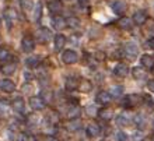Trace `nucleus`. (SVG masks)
Listing matches in <instances>:
<instances>
[{
  "label": "nucleus",
  "instance_id": "1",
  "mask_svg": "<svg viewBox=\"0 0 154 141\" xmlns=\"http://www.w3.org/2000/svg\"><path fill=\"white\" fill-rule=\"evenodd\" d=\"M62 60H63L65 64H74L79 60V55L72 49H67V50L62 53Z\"/></svg>",
  "mask_w": 154,
  "mask_h": 141
},
{
  "label": "nucleus",
  "instance_id": "2",
  "mask_svg": "<svg viewBox=\"0 0 154 141\" xmlns=\"http://www.w3.org/2000/svg\"><path fill=\"white\" fill-rule=\"evenodd\" d=\"M21 48L25 53H31L35 49V40H34L32 36L25 35L23 39H21Z\"/></svg>",
  "mask_w": 154,
  "mask_h": 141
},
{
  "label": "nucleus",
  "instance_id": "3",
  "mask_svg": "<svg viewBox=\"0 0 154 141\" xmlns=\"http://www.w3.org/2000/svg\"><path fill=\"white\" fill-rule=\"evenodd\" d=\"M123 53H125V57L128 59V60H134L136 57H137V55H139V49H137V46L136 45H133V44H128L125 46V49H123Z\"/></svg>",
  "mask_w": 154,
  "mask_h": 141
},
{
  "label": "nucleus",
  "instance_id": "4",
  "mask_svg": "<svg viewBox=\"0 0 154 141\" xmlns=\"http://www.w3.org/2000/svg\"><path fill=\"white\" fill-rule=\"evenodd\" d=\"M140 102V97L136 95V94H130V95H126L123 98V104L122 105L125 106L126 109H130V108H134Z\"/></svg>",
  "mask_w": 154,
  "mask_h": 141
},
{
  "label": "nucleus",
  "instance_id": "5",
  "mask_svg": "<svg viewBox=\"0 0 154 141\" xmlns=\"http://www.w3.org/2000/svg\"><path fill=\"white\" fill-rule=\"evenodd\" d=\"M35 36H37V40H38V42H41V44H46V42L51 39L52 34H51V31H49L48 28L42 27V28H39V29L37 31Z\"/></svg>",
  "mask_w": 154,
  "mask_h": 141
},
{
  "label": "nucleus",
  "instance_id": "6",
  "mask_svg": "<svg viewBox=\"0 0 154 141\" xmlns=\"http://www.w3.org/2000/svg\"><path fill=\"white\" fill-rule=\"evenodd\" d=\"M29 106L34 110H42L46 106V102L42 99L41 97H31L29 98Z\"/></svg>",
  "mask_w": 154,
  "mask_h": 141
},
{
  "label": "nucleus",
  "instance_id": "7",
  "mask_svg": "<svg viewBox=\"0 0 154 141\" xmlns=\"http://www.w3.org/2000/svg\"><path fill=\"white\" fill-rule=\"evenodd\" d=\"M48 8H49V13H51V14L57 16V14H60L62 8H63V4H62L60 0H51L48 3Z\"/></svg>",
  "mask_w": 154,
  "mask_h": 141
},
{
  "label": "nucleus",
  "instance_id": "8",
  "mask_svg": "<svg viewBox=\"0 0 154 141\" xmlns=\"http://www.w3.org/2000/svg\"><path fill=\"white\" fill-rule=\"evenodd\" d=\"M97 102L104 106L109 105L111 102H112V95H111L108 91H100V92L97 94Z\"/></svg>",
  "mask_w": 154,
  "mask_h": 141
},
{
  "label": "nucleus",
  "instance_id": "9",
  "mask_svg": "<svg viewBox=\"0 0 154 141\" xmlns=\"http://www.w3.org/2000/svg\"><path fill=\"white\" fill-rule=\"evenodd\" d=\"M111 8H112V11H114L116 16H123L128 7H126L125 2H122V0H116V2H114V3H112Z\"/></svg>",
  "mask_w": 154,
  "mask_h": 141
},
{
  "label": "nucleus",
  "instance_id": "10",
  "mask_svg": "<svg viewBox=\"0 0 154 141\" xmlns=\"http://www.w3.org/2000/svg\"><path fill=\"white\" fill-rule=\"evenodd\" d=\"M0 89H2L3 92L11 94V92H14V89H16V84H14L11 80L4 78V80H0Z\"/></svg>",
  "mask_w": 154,
  "mask_h": 141
},
{
  "label": "nucleus",
  "instance_id": "11",
  "mask_svg": "<svg viewBox=\"0 0 154 141\" xmlns=\"http://www.w3.org/2000/svg\"><path fill=\"white\" fill-rule=\"evenodd\" d=\"M132 119H133V117L130 116L129 113L123 112V113H121V115L116 116V123L119 126H122V127H128V126L132 123Z\"/></svg>",
  "mask_w": 154,
  "mask_h": 141
},
{
  "label": "nucleus",
  "instance_id": "12",
  "mask_svg": "<svg viewBox=\"0 0 154 141\" xmlns=\"http://www.w3.org/2000/svg\"><path fill=\"white\" fill-rule=\"evenodd\" d=\"M129 66H126L125 63H118L116 66H115L114 69V74L116 77H121V78H123V77H126L128 74H129Z\"/></svg>",
  "mask_w": 154,
  "mask_h": 141
},
{
  "label": "nucleus",
  "instance_id": "13",
  "mask_svg": "<svg viewBox=\"0 0 154 141\" xmlns=\"http://www.w3.org/2000/svg\"><path fill=\"white\" fill-rule=\"evenodd\" d=\"M85 131H87V136H88L90 138H94V137H98V136H100L101 129H100V124H98V123H90V124L87 126Z\"/></svg>",
  "mask_w": 154,
  "mask_h": 141
},
{
  "label": "nucleus",
  "instance_id": "14",
  "mask_svg": "<svg viewBox=\"0 0 154 141\" xmlns=\"http://www.w3.org/2000/svg\"><path fill=\"white\" fill-rule=\"evenodd\" d=\"M147 20H149V17H147V14L144 11H136L133 14V18H132V21H133L134 24H137V25H143V24H146Z\"/></svg>",
  "mask_w": 154,
  "mask_h": 141
},
{
  "label": "nucleus",
  "instance_id": "15",
  "mask_svg": "<svg viewBox=\"0 0 154 141\" xmlns=\"http://www.w3.org/2000/svg\"><path fill=\"white\" fill-rule=\"evenodd\" d=\"M98 117L104 122H111L112 117H114V110L109 108H104L98 110Z\"/></svg>",
  "mask_w": 154,
  "mask_h": 141
},
{
  "label": "nucleus",
  "instance_id": "16",
  "mask_svg": "<svg viewBox=\"0 0 154 141\" xmlns=\"http://www.w3.org/2000/svg\"><path fill=\"white\" fill-rule=\"evenodd\" d=\"M81 115V110L79 108V105H70L69 109H67V113H66V116L69 120H73V119H79Z\"/></svg>",
  "mask_w": 154,
  "mask_h": 141
},
{
  "label": "nucleus",
  "instance_id": "17",
  "mask_svg": "<svg viewBox=\"0 0 154 141\" xmlns=\"http://www.w3.org/2000/svg\"><path fill=\"white\" fill-rule=\"evenodd\" d=\"M11 106L17 113H24L25 112V102L23 98H16V99L11 102Z\"/></svg>",
  "mask_w": 154,
  "mask_h": 141
},
{
  "label": "nucleus",
  "instance_id": "18",
  "mask_svg": "<svg viewBox=\"0 0 154 141\" xmlns=\"http://www.w3.org/2000/svg\"><path fill=\"white\" fill-rule=\"evenodd\" d=\"M4 20L7 21L8 27H11L13 22H14V20H17L16 10H13V8H7V10H4Z\"/></svg>",
  "mask_w": 154,
  "mask_h": 141
},
{
  "label": "nucleus",
  "instance_id": "19",
  "mask_svg": "<svg viewBox=\"0 0 154 141\" xmlns=\"http://www.w3.org/2000/svg\"><path fill=\"white\" fill-rule=\"evenodd\" d=\"M52 25H53V28H55V29L60 31V29H63L66 27V18H63V17H60L59 14H57V16L53 17Z\"/></svg>",
  "mask_w": 154,
  "mask_h": 141
},
{
  "label": "nucleus",
  "instance_id": "20",
  "mask_svg": "<svg viewBox=\"0 0 154 141\" xmlns=\"http://www.w3.org/2000/svg\"><path fill=\"white\" fill-rule=\"evenodd\" d=\"M79 82L80 80L74 76H70L66 78V89H69V91H73V89H77L79 88Z\"/></svg>",
  "mask_w": 154,
  "mask_h": 141
},
{
  "label": "nucleus",
  "instance_id": "21",
  "mask_svg": "<svg viewBox=\"0 0 154 141\" xmlns=\"http://www.w3.org/2000/svg\"><path fill=\"white\" fill-rule=\"evenodd\" d=\"M140 63H142L143 69H154V57L150 55H143Z\"/></svg>",
  "mask_w": 154,
  "mask_h": 141
},
{
  "label": "nucleus",
  "instance_id": "22",
  "mask_svg": "<svg viewBox=\"0 0 154 141\" xmlns=\"http://www.w3.org/2000/svg\"><path fill=\"white\" fill-rule=\"evenodd\" d=\"M16 69H17V64L13 63V62H10V63H6V64L2 66V67H0V71L3 73L4 76H11L13 73L16 71Z\"/></svg>",
  "mask_w": 154,
  "mask_h": 141
},
{
  "label": "nucleus",
  "instance_id": "23",
  "mask_svg": "<svg viewBox=\"0 0 154 141\" xmlns=\"http://www.w3.org/2000/svg\"><path fill=\"white\" fill-rule=\"evenodd\" d=\"M132 25H133V21L130 20V18L121 17V18L118 20V28L123 29V31H126V29H130V28H132Z\"/></svg>",
  "mask_w": 154,
  "mask_h": 141
},
{
  "label": "nucleus",
  "instance_id": "24",
  "mask_svg": "<svg viewBox=\"0 0 154 141\" xmlns=\"http://www.w3.org/2000/svg\"><path fill=\"white\" fill-rule=\"evenodd\" d=\"M53 45H55V50H62L63 49V46L66 45V36L62 35V34H57L56 36H55V42H53Z\"/></svg>",
  "mask_w": 154,
  "mask_h": 141
},
{
  "label": "nucleus",
  "instance_id": "25",
  "mask_svg": "<svg viewBox=\"0 0 154 141\" xmlns=\"http://www.w3.org/2000/svg\"><path fill=\"white\" fill-rule=\"evenodd\" d=\"M93 88V84H91V81L88 80H80L79 82V89H80L81 92H90Z\"/></svg>",
  "mask_w": 154,
  "mask_h": 141
},
{
  "label": "nucleus",
  "instance_id": "26",
  "mask_svg": "<svg viewBox=\"0 0 154 141\" xmlns=\"http://www.w3.org/2000/svg\"><path fill=\"white\" fill-rule=\"evenodd\" d=\"M80 127H81V123H80V120H77V119L70 120L69 123L66 124V129L69 130V131H77Z\"/></svg>",
  "mask_w": 154,
  "mask_h": 141
},
{
  "label": "nucleus",
  "instance_id": "27",
  "mask_svg": "<svg viewBox=\"0 0 154 141\" xmlns=\"http://www.w3.org/2000/svg\"><path fill=\"white\" fill-rule=\"evenodd\" d=\"M8 110H10V102L7 99H0V115L4 116L8 113Z\"/></svg>",
  "mask_w": 154,
  "mask_h": 141
},
{
  "label": "nucleus",
  "instance_id": "28",
  "mask_svg": "<svg viewBox=\"0 0 154 141\" xmlns=\"http://www.w3.org/2000/svg\"><path fill=\"white\" fill-rule=\"evenodd\" d=\"M132 74H133V77L136 80H142V78L146 77V71H144L143 67H134V69L132 70Z\"/></svg>",
  "mask_w": 154,
  "mask_h": 141
},
{
  "label": "nucleus",
  "instance_id": "29",
  "mask_svg": "<svg viewBox=\"0 0 154 141\" xmlns=\"http://www.w3.org/2000/svg\"><path fill=\"white\" fill-rule=\"evenodd\" d=\"M25 64H27V67H29V69H35V67H38V64H39V59H38L37 56H31L25 60Z\"/></svg>",
  "mask_w": 154,
  "mask_h": 141
},
{
  "label": "nucleus",
  "instance_id": "30",
  "mask_svg": "<svg viewBox=\"0 0 154 141\" xmlns=\"http://www.w3.org/2000/svg\"><path fill=\"white\" fill-rule=\"evenodd\" d=\"M111 95H112V98H119L123 95V87L122 85H115V87H112V89H111Z\"/></svg>",
  "mask_w": 154,
  "mask_h": 141
},
{
  "label": "nucleus",
  "instance_id": "31",
  "mask_svg": "<svg viewBox=\"0 0 154 141\" xmlns=\"http://www.w3.org/2000/svg\"><path fill=\"white\" fill-rule=\"evenodd\" d=\"M80 25V20L77 17H70V18H66V27H70V28H77Z\"/></svg>",
  "mask_w": 154,
  "mask_h": 141
},
{
  "label": "nucleus",
  "instance_id": "32",
  "mask_svg": "<svg viewBox=\"0 0 154 141\" xmlns=\"http://www.w3.org/2000/svg\"><path fill=\"white\" fill-rule=\"evenodd\" d=\"M41 14H42V4L37 3V6H35V8H34V20L39 21Z\"/></svg>",
  "mask_w": 154,
  "mask_h": 141
},
{
  "label": "nucleus",
  "instance_id": "33",
  "mask_svg": "<svg viewBox=\"0 0 154 141\" xmlns=\"http://www.w3.org/2000/svg\"><path fill=\"white\" fill-rule=\"evenodd\" d=\"M21 7L24 8L25 11H27V10H32L34 2L32 0H21Z\"/></svg>",
  "mask_w": 154,
  "mask_h": 141
},
{
  "label": "nucleus",
  "instance_id": "34",
  "mask_svg": "<svg viewBox=\"0 0 154 141\" xmlns=\"http://www.w3.org/2000/svg\"><path fill=\"white\" fill-rule=\"evenodd\" d=\"M8 57H10V52H8V49H6V48H0V62L7 60Z\"/></svg>",
  "mask_w": 154,
  "mask_h": 141
},
{
  "label": "nucleus",
  "instance_id": "35",
  "mask_svg": "<svg viewBox=\"0 0 154 141\" xmlns=\"http://www.w3.org/2000/svg\"><path fill=\"white\" fill-rule=\"evenodd\" d=\"M146 48L153 49V50H154V38H149V39H147V42H146Z\"/></svg>",
  "mask_w": 154,
  "mask_h": 141
},
{
  "label": "nucleus",
  "instance_id": "36",
  "mask_svg": "<svg viewBox=\"0 0 154 141\" xmlns=\"http://www.w3.org/2000/svg\"><path fill=\"white\" fill-rule=\"evenodd\" d=\"M79 4H80V7L84 8V10L88 8V0H79Z\"/></svg>",
  "mask_w": 154,
  "mask_h": 141
},
{
  "label": "nucleus",
  "instance_id": "37",
  "mask_svg": "<svg viewBox=\"0 0 154 141\" xmlns=\"http://www.w3.org/2000/svg\"><path fill=\"white\" fill-rule=\"evenodd\" d=\"M147 88H149V91L154 92V80H150L149 82H147Z\"/></svg>",
  "mask_w": 154,
  "mask_h": 141
},
{
  "label": "nucleus",
  "instance_id": "38",
  "mask_svg": "<svg viewBox=\"0 0 154 141\" xmlns=\"http://www.w3.org/2000/svg\"><path fill=\"white\" fill-rule=\"evenodd\" d=\"M28 136H27V134H25V133H21L20 134V137H18V140H17V141H28Z\"/></svg>",
  "mask_w": 154,
  "mask_h": 141
},
{
  "label": "nucleus",
  "instance_id": "39",
  "mask_svg": "<svg viewBox=\"0 0 154 141\" xmlns=\"http://www.w3.org/2000/svg\"><path fill=\"white\" fill-rule=\"evenodd\" d=\"M95 57H97L98 60H104V59H105V55H104L102 52H97L95 53Z\"/></svg>",
  "mask_w": 154,
  "mask_h": 141
},
{
  "label": "nucleus",
  "instance_id": "40",
  "mask_svg": "<svg viewBox=\"0 0 154 141\" xmlns=\"http://www.w3.org/2000/svg\"><path fill=\"white\" fill-rule=\"evenodd\" d=\"M24 77H25V80H32V74L31 73H24Z\"/></svg>",
  "mask_w": 154,
  "mask_h": 141
},
{
  "label": "nucleus",
  "instance_id": "41",
  "mask_svg": "<svg viewBox=\"0 0 154 141\" xmlns=\"http://www.w3.org/2000/svg\"><path fill=\"white\" fill-rule=\"evenodd\" d=\"M149 31L154 32V21H150V25H149Z\"/></svg>",
  "mask_w": 154,
  "mask_h": 141
},
{
  "label": "nucleus",
  "instance_id": "42",
  "mask_svg": "<svg viewBox=\"0 0 154 141\" xmlns=\"http://www.w3.org/2000/svg\"><path fill=\"white\" fill-rule=\"evenodd\" d=\"M45 141H57V140L55 137H46V140H45Z\"/></svg>",
  "mask_w": 154,
  "mask_h": 141
},
{
  "label": "nucleus",
  "instance_id": "43",
  "mask_svg": "<svg viewBox=\"0 0 154 141\" xmlns=\"http://www.w3.org/2000/svg\"><path fill=\"white\" fill-rule=\"evenodd\" d=\"M2 42H3V39H2V36H0V45H2Z\"/></svg>",
  "mask_w": 154,
  "mask_h": 141
},
{
  "label": "nucleus",
  "instance_id": "44",
  "mask_svg": "<svg viewBox=\"0 0 154 141\" xmlns=\"http://www.w3.org/2000/svg\"><path fill=\"white\" fill-rule=\"evenodd\" d=\"M0 24H2V21H0Z\"/></svg>",
  "mask_w": 154,
  "mask_h": 141
}]
</instances>
